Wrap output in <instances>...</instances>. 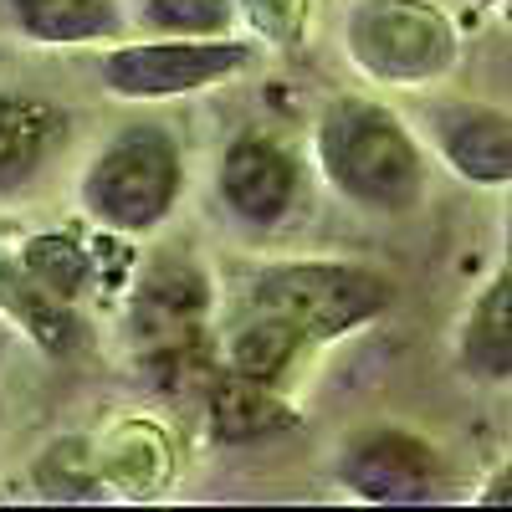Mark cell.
I'll return each instance as SVG.
<instances>
[{"label":"cell","instance_id":"12","mask_svg":"<svg viewBox=\"0 0 512 512\" xmlns=\"http://www.w3.org/2000/svg\"><path fill=\"white\" fill-rule=\"evenodd\" d=\"M303 354H313V338L297 328L292 318L262 308V303H246L241 297V308L226 328V369L231 374H246V379H262V384H287V374L303 364Z\"/></svg>","mask_w":512,"mask_h":512},{"label":"cell","instance_id":"8","mask_svg":"<svg viewBox=\"0 0 512 512\" xmlns=\"http://www.w3.org/2000/svg\"><path fill=\"white\" fill-rule=\"evenodd\" d=\"M216 200L246 231H277L303 205V159L292 144L262 128H241L221 149L216 164Z\"/></svg>","mask_w":512,"mask_h":512},{"label":"cell","instance_id":"7","mask_svg":"<svg viewBox=\"0 0 512 512\" xmlns=\"http://www.w3.org/2000/svg\"><path fill=\"white\" fill-rule=\"evenodd\" d=\"M420 139L461 185L512 190V108L466 93H436L420 103Z\"/></svg>","mask_w":512,"mask_h":512},{"label":"cell","instance_id":"18","mask_svg":"<svg viewBox=\"0 0 512 512\" xmlns=\"http://www.w3.org/2000/svg\"><path fill=\"white\" fill-rule=\"evenodd\" d=\"M313 21V0H236V26L262 47H303Z\"/></svg>","mask_w":512,"mask_h":512},{"label":"cell","instance_id":"14","mask_svg":"<svg viewBox=\"0 0 512 512\" xmlns=\"http://www.w3.org/2000/svg\"><path fill=\"white\" fill-rule=\"evenodd\" d=\"M292 425H297V410L282 400L277 384L221 369L216 390H210V436H216L221 446L267 441L277 431H292Z\"/></svg>","mask_w":512,"mask_h":512},{"label":"cell","instance_id":"4","mask_svg":"<svg viewBox=\"0 0 512 512\" xmlns=\"http://www.w3.org/2000/svg\"><path fill=\"white\" fill-rule=\"evenodd\" d=\"M241 297L292 318L313 338V349H323V344H338V338H354L359 328H369L390 313L395 308V277L379 267H364V262L303 256V262L256 267Z\"/></svg>","mask_w":512,"mask_h":512},{"label":"cell","instance_id":"11","mask_svg":"<svg viewBox=\"0 0 512 512\" xmlns=\"http://www.w3.org/2000/svg\"><path fill=\"white\" fill-rule=\"evenodd\" d=\"M0 21L31 47H113L128 36L123 0H0Z\"/></svg>","mask_w":512,"mask_h":512},{"label":"cell","instance_id":"19","mask_svg":"<svg viewBox=\"0 0 512 512\" xmlns=\"http://www.w3.org/2000/svg\"><path fill=\"white\" fill-rule=\"evenodd\" d=\"M502 262L512 267V190H507V210H502Z\"/></svg>","mask_w":512,"mask_h":512},{"label":"cell","instance_id":"10","mask_svg":"<svg viewBox=\"0 0 512 512\" xmlns=\"http://www.w3.org/2000/svg\"><path fill=\"white\" fill-rule=\"evenodd\" d=\"M205 313H210V277L190 267L185 256H159L134 287L128 323L144 344H180L205 323Z\"/></svg>","mask_w":512,"mask_h":512},{"label":"cell","instance_id":"1","mask_svg":"<svg viewBox=\"0 0 512 512\" xmlns=\"http://www.w3.org/2000/svg\"><path fill=\"white\" fill-rule=\"evenodd\" d=\"M323 185L364 216H415L431 190V149L405 113L369 93H338L313 118Z\"/></svg>","mask_w":512,"mask_h":512},{"label":"cell","instance_id":"16","mask_svg":"<svg viewBox=\"0 0 512 512\" xmlns=\"http://www.w3.org/2000/svg\"><path fill=\"white\" fill-rule=\"evenodd\" d=\"M16 267H21L41 292L62 297V303H77V297L93 287V256H88V246H82L77 236H62V231L31 236V241L16 251Z\"/></svg>","mask_w":512,"mask_h":512},{"label":"cell","instance_id":"9","mask_svg":"<svg viewBox=\"0 0 512 512\" xmlns=\"http://www.w3.org/2000/svg\"><path fill=\"white\" fill-rule=\"evenodd\" d=\"M451 364L466 384L512 390V267L507 262L472 292L451 338Z\"/></svg>","mask_w":512,"mask_h":512},{"label":"cell","instance_id":"15","mask_svg":"<svg viewBox=\"0 0 512 512\" xmlns=\"http://www.w3.org/2000/svg\"><path fill=\"white\" fill-rule=\"evenodd\" d=\"M169 451L175 446L164 441V431L134 420L108 441V451H98V472H103L108 487H118L128 497H154L169 482V472H175V456Z\"/></svg>","mask_w":512,"mask_h":512},{"label":"cell","instance_id":"2","mask_svg":"<svg viewBox=\"0 0 512 512\" xmlns=\"http://www.w3.org/2000/svg\"><path fill=\"white\" fill-rule=\"evenodd\" d=\"M185 195V149L164 123H123L82 169L77 200L113 236L159 231Z\"/></svg>","mask_w":512,"mask_h":512},{"label":"cell","instance_id":"6","mask_svg":"<svg viewBox=\"0 0 512 512\" xmlns=\"http://www.w3.org/2000/svg\"><path fill=\"white\" fill-rule=\"evenodd\" d=\"M333 482L374 507H425L451 487L446 451L410 425H364L333 456Z\"/></svg>","mask_w":512,"mask_h":512},{"label":"cell","instance_id":"17","mask_svg":"<svg viewBox=\"0 0 512 512\" xmlns=\"http://www.w3.org/2000/svg\"><path fill=\"white\" fill-rule=\"evenodd\" d=\"M149 36H231L236 0H123Z\"/></svg>","mask_w":512,"mask_h":512},{"label":"cell","instance_id":"20","mask_svg":"<svg viewBox=\"0 0 512 512\" xmlns=\"http://www.w3.org/2000/svg\"><path fill=\"white\" fill-rule=\"evenodd\" d=\"M472 6H487V11H502V16H512V0H472Z\"/></svg>","mask_w":512,"mask_h":512},{"label":"cell","instance_id":"5","mask_svg":"<svg viewBox=\"0 0 512 512\" xmlns=\"http://www.w3.org/2000/svg\"><path fill=\"white\" fill-rule=\"evenodd\" d=\"M256 67V47L231 36H149V41H113L98 52L103 93L123 103H175L205 88L241 77Z\"/></svg>","mask_w":512,"mask_h":512},{"label":"cell","instance_id":"3","mask_svg":"<svg viewBox=\"0 0 512 512\" xmlns=\"http://www.w3.org/2000/svg\"><path fill=\"white\" fill-rule=\"evenodd\" d=\"M344 57L379 88H436L461 62V31L441 0H349Z\"/></svg>","mask_w":512,"mask_h":512},{"label":"cell","instance_id":"13","mask_svg":"<svg viewBox=\"0 0 512 512\" xmlns=\"http://www.w3.org/2000/svg\"><path fill=\"white\" fill-rule=\"evenodd\" d=\"M67 139V113L31 93H0V195H16L41 175Z\"/></svg>","mask_w":512,"mask_h":512}]
</instances>
